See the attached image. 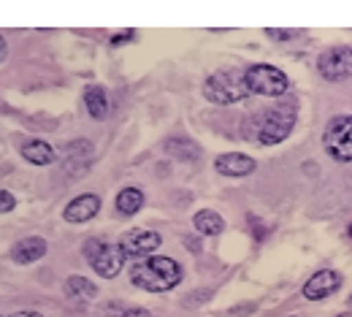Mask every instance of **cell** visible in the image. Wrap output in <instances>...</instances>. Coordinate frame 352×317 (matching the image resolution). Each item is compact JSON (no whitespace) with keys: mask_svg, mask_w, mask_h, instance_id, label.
<instances>
[{"mask_svg":"<svg viewBox=\"0 0 352 317\" xmlns=\"http://www.w3.org/2000/svg\"><path fill=\"white\" fill-rule=\"evenodd\" d=\"M63 293H65L71 301L82 304V301H92V298L98 296V285H95V282H89L87 276H82V274H74V276H68V279H65Z\"/></svg>","mask_w":352,"mask_h":317,"instance_id":"5bb4252c","label":"cell"},{"mask_svg":"<svg viewBox=\"0 0 352 317\" xmlns=\"http://www.w3.org/2000/svg\"><path fill=\"white\" fill-rule=\"evenodd\" d=\"M98 212H100V198L95 193H82L63 209V217L65 223L79 226V223H89L92 217H98Z\"/></svg>","mask_w":352,"mask_h":317,"instance_id":"30bf717a","label":"cell"},{"mask_svg":"<svg viewBox=\"0 0 352 317\" xmlns=\"http://www.w3.org/2000/svg\"><path fill=\"white\" fill-rule=\"evenodd\" d=\"M141 206H144V190H138V187H125V190H120V195H117V212H120V215L133 217V215L141 212Z\"/></svg>","mask_w":352,"mask_h":317,"instance_id":"e0dca14e","label":"cell"},{"mask_svg":"<svg viewBox=\"0 0 352 317\" xmlns=\"http://www.w3.org/2000/svg\"><path fill=\"white\" fill-rule=\"evenodd\" d=\"M293 317H296V315H293Z\"/></svg>","mask_w":352,"mask_h":317,"instance_id":"4dcf8cb0","label":"cell"},{"mask_svg":"<svg viewBox=\"0 0 352 317\" xmlns=\"http://www.w3.org/2000/svg\"><path fill=\"white\" fill-rule=\"evenodd\" d=\"M212 296H214V290H212V287H201V290L187 293V296L182 298V304H184V307H190V309H195V307H204L206 301H212Z\"/></svg>","mask_w":352,"mask_h":317,"instance_id":"d6986e66","label":"cell"},{"mask_svg":"<svg viewBox=\"0 0 352 317\" xmlns=\"http://www.w3.org/2000/svg\"><path fill=\"white\" fill-rule=\"evenodd\" d=\"M247 217H250V226L255 228V239H263V228H258V217H255V215H247Z\"/></svg>","mask_w":352,"mask_h":317,"instance_id":"d4e9b609","label":"cell"},{"mask_svg":"<svg viewBox=\"0 0 352 317\" xmlns=\"http://www.w3.org/2000/svg\"><path fill=\"white\" fill-rule=\"evenodd\" d=\"M133 41H135V30H120V33H114L109 39L111 46H125V44H133Z\"/></svg>","mask_w":352,"mask_h":317,"instance_id":"44dd1931","label":"cell"},{"mask_svg":"<svg viewBox=\"0 0 352 317\" xmlns=\"http://www.w3.org/2000/svg\"><path fill=\"white\" fill-rule=\"evenodd\" d=\"M296 106L293 103H276L271 109H263L258 114H252L244 125V136L261 146H274L282 144L285 138L290 136L293 125H296Z\"/></svg>","mask_w":352,"mask_h":317,"instance_id":"6da1fadb","label":"cell"},{"mask_svg":"<svg viewBox=\"0 0 352 317\" xmlns=\"http://www.w3.org/2000/svg\"><path fill=\"white\" fill-rule=\"evenodd\" d=\"M258 312V304H247V307H233L230 312H228V317H250Z\"/></svg>","mask_w":352,"mask_h":317,"instance_id":"603a6c76","label":"cell"},{"mask_svg":"<svg viewBox=\"0 0 352 317\" xmlns=\"http://www.w3.org/2000/svg\"><path fill=\"white\" fill-rule=\"evenodd\" d=\"M82 250H85V258L92 263L95 274L103 276V279H114L125 266V255H122L120 244H106L100 239H87Z\"/></svg>","mask_w":352,"mask_h":317,"instance_id":"5b68a950","label":"cell"},{"mask_svg":"<svg viewBox=\"0 0 352 317\" xmlns=\"http://www.w3.org/2000/svg\"><path fill=\"white\" fill-rule=\"evenodd\" d=\"M163 152L174 160H184V163H192L201 157V146L192 141L190 136H171L163 141Z\"/></svg>","mask_w":352,"mask_h":317,"instance_id":"4fadbf2b","label":"cell"},{"mask_svg":"<svg viewBox=\"0 0 352 317\" xmlns=\"http://www.w3.org/2000/svg\"><path fill=\"white\" fill-rule=\"evenodd\" d=\"M317 71L328 82H344L352 76V49L350 46H333L325 49L317 57Z\"/></svg>","mask_w":352,"mask_h":317,"instance_id":"52a82bcc","label":"cell"},{"mask_svg":"<svg viewBox=\"0 0 352 317\" xmlns=\"http://www.w3.org/2000/svg\"><path fill=\"white\" fill-rule=\"evenodd\" d=\"M350 304H352V296H350Z\"/></svg>","mask_w":352,"mask_h":317,"instance_id":"f546056e","label":"cell"},{"mask_svg":"<svg viewBox=\"0 0 352 317\" xmlns=\"http://www.w3.org/2000/svg\"><path fill=\"white\" fill-rule=\"evenodd\" d=\"M204 98L220 106H230V103H241L250 98V92L244 87V71H214L206 82H204Z\"/></svg>","mask_w":352,"mask_h":317,"instance_id":"3957f363","label":"cell"},{"mask_svg":"<svg viewBox=\"0 0 352 317\" xmlns=\"http://www.w3.org/2000/svg\"><path fill=\"white\" fill-rule=\"evenodd\" d=\"M3 57H6V39L0 36V60H3Z\"/></svg>","mask_w":352,"mask_h":317,"instance_id":"4316f807","label":"cell"},{"mask_svg":"<svg viewBox=\"0 0 352 317\" xmlns=\"http://www.w3.org/2000/svg\"><path fill=\"white\" fill-rule=\"evenodd\" d=\"M14 209H16V198H14V193L0 190V215H8V212H14Z\"/></svg>","mask_w":352,"mask_h":317,"instance_id":"ffe728a7","label":"cell"},{"mask_svg":"<svg viewBox=\"0 0 352 317\" xmlns=\"http://www.w3.org/2000/svg\"><path fill=\"white\" fill-rule=\"evenodd\" d=\"M336 317H352V312H342V315H336Z\"/></svg>","mask_w":352,"mask_h":317,"instance_id":"83f0119b","label":"cell"},{"mask_svg":"<svg viewBox=\"0 0 352 317\" xmlns=\"http://www.w3.org/2000/svg\"><path fill=\"white\" fill-rule=\"evenodd\" d=\"M192 226L204 236H220L222 230H225V220L220 217V212H214V209H201V212H195Z\"/></svg>","mask_w":352,"mask_h":317,"instance_id":"2e32d148","label":"cell"},{"mask_svg":"<svg viewBox=\"0 0 352 317\" xmlns=\"http://www.w3.org/2000/svg\"><path fill=\"white\" fill-rule=\"evenodd\" d=\"M322 146L328 149V155L339 163H350L352 160V114L333 117L322 133Z\"/></svg>","mask_w":352,"mask_h":317,"instance_id":"8992f818","label":"cell"},{"mask_svg":"<svg viewBox=\"0 0 352 317\" xmlns=\"http://www.w3.org/2000/svg\"><path fill=\"white\" fill-rule=\"evenodd\" d=\"M347 236H350V239H352V226H350V228H347Z\"/></svg>","mask_w":352,"mask_h":317,"instance_id":"f1b7e54d","label":"cell"},{"mask_svg":"<svg viewBox=\"0 0 352 317\" xmlns=\"http://www.w3.org/2000/svg\"><path fill=\"white\" fill-rule=\"evenodd\" d=\"M163 244V236L157 230H144V228H135V230H128L122 239H120V250L125 258H133V261H144L149 255H155Z\"/></svg>","mask_w":352,"mask_h":317,"instance_id":"ba28073f","label":"cell"},{"mask_svg":"<svg viewBox=\"0 0 352 317\" xmlns=\"http://www.w3.org/2000/svg\"><path fill=\"white\" fill-rule=\"evenodd\" d=\"M265 36H268L271 41H290L293 36H298V30H274V28H268Z\"/></svg>","mask_w":352,"mask_h":317,"instance_id":"7402d4cb","label":"cell"},{"mask_svg":"<svg viewBox=\"0 0 352 317\" xmlns=\"http://www.w3.org/2000/svg\"><path fill=\"white\" fill-rule=\"evenodd\" d=\"M342 287V274L333 269H322V272L311 274L309 282L304 285V298L309 301H322L328 296H333Z\"/></svg>","mask_w":352,"mask_h":317,"instance_id":"9c48e42d","label":"cell"},{"mask_svg":"<svg viewBox=\"0 0 352 317\" xmlns=\"http://www.w3.org/2000/svg\"><path fill=\"white\" fill-rule=\"evenodd\" d=\"M122 317H157L155 312H149V309H141V307H135V309H128Z\"/></svg>","mask_w":352,"mask_h":317,"instance_id":"cb8c5ba5","label":"cell"},{"mask_svg":"<svg viewBox=\"0 0 352 317\" xmlns=\"http://www.w3.org/2000/svg\"><path fill=\"white\" fill-rule=\"evenodd\" d=\"M182 266L168 255H149L144 261H135L131 269V282L146 293H168L182 282Z\"/></svg>","mask_w":352,"mask_h":317,"instance_id":"7a4b0ae2","label":"cell"},{"mask_svg":"<svg viewBox=\"0 0 352 317\" xmlns=\"http://www.w3.org/2000/svg\"><path fill=\"white\" fill-rule=\"evenodd\" d=\"M255 168H258V163L241 152H228V155H220L214 160V171L222 177H250Z\"/></svg>","mask_w":352,"mask_h":317,"instance_id":"7c38bea8","label":"cell"},{"mask_svg":"<svg viewBox=\"0 0 352 317\" xmlns=\"http://www.w3.org/2000/svg\"><path fill=\"white\" fill-rule=\"evenodd\" d=\"M244 87L250 95H263V98H279L290 90V79L285 71L274 65H250L244 68Z\"/></svg>","mask_w":352,"mask_h":317,"instance_id":"277c9868","label":"cell"},{"mask_svg":"<svg viewBox=\"0 0 352 317\" xmlns=\"http://www.w3.org/2000/svg\"><path fill=\"white\" fill-rule=\"evenodd\" d=\"M22 157L28 163H33V166H52L57 160V152H54L52 144H46L41 138H33V141H28L22 146Z\"/></svg>","mask_w":352,"mask_h":317,"instance_id":"9a60e30c","label":"cell"},{"mask_svg":"<svg viewBox=\"0 0 352 317\" xmlns=\"http://www.w3.org/2000/svg\"><path fill=\"white\" fill-rule=\"evenodd\" d=\"M46 250H49L46 239H41V236H25V239H19L11 247V261L19 263V266H30V263L44 258Z\"/></svg>","mask_w":352,"mask_h":317,"instance_id":"8fae6325","label":"cell"},{"mask_svg":"<svg viewBox=\"0 0 352 317\" xmlns=\"http://www.w3.org/2000/svg\"><path fill=\"white\" fill-rule=\"evenodd\" d=\"M8 317H44L41 312H14V315H8Z\"/></svg>","mask_w":352,"mask_h":317,"instance_id":"484cf974","label":"cell"},{"mask_svg":"<svg viewBox=\"0 0 352 317\" xmlns=\"http://www.w3.org/2000/svg\"><path fill=\"white\" fill-rule=\"evenodd\" d=\"M85 106H87L89 117H95V120H106V114H109V98H106V90L98 87V85L87 87V90H85Z\"/></svg>","mask_w":352,"mask_h":317,"instance_id":"ac0fdd59","label":"cell"}]
</instances>
